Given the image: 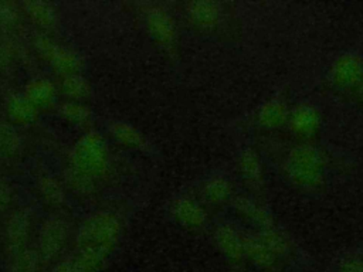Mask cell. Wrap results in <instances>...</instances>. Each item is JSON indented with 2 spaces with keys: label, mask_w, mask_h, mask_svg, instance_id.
<instances>
[{
  "label": "cell",
  "mask_w": 363,
  "mask_h": 272,
  "mask_svg": "<svg viewBox=\"0 0 363 272\" xmlns=\"http://www.w3.org/2000/svg\"><path fill=\"white\" fill-rule=\"evenodd\" d=\"M35 50L38 54L60 74L69 75L79 72L82 61L78 54L68 50L67 47L58 44L45 34H40L34 40Z\"/></svg>",
  "instance_id": "3957f363"
},
{
  "label": "cell",
  "mask_w": 363,
  "mask_h": 272,
  "mask_svg": "<svg viewBox=\"0 0 363 272\" xmlns=\"http://www.w3.org/2000/svg\"><path fill=\"white\" fill-rule=\"evenodd\" d=\"M61 89L72 101H81L91 94L89 82L79 72L64 75L61 81Z\"/></svg>",
  "instance_id": "7c38bea8"
},
{
  "label": "cell",
  "mask_w": 363,
  "mask_h": 272,
  "mask_svg": "<svg viewBox=\"0 0 363 272\" xmlns=\"http://www.w3.org/2000/svg\"><path fill=\"white\" fill-rule=\"evenodd\" d=\"M111 132L112 135L121 140L125 144L130 146H140L142 144V136L129 125L122 123V122H115L111 125Z\"/></svg>",
  "instance_id": "2e32d148"
},
{
  "label": "cell",
  "mask_w": 363,
  "mask_h": 272,
  "mask_svg": "<svg viewBox=\"0 0 363 272\" xmlns=\"http://www.w3.org/2000/svg\"><path fill=\"white\" fill-rule=\"evenodd\" d=\"M11 203V188L7 180L0 174V212L7 210Z\"/></svg>",
  "instance_id": "ac0fdd59"
},
{
  "label": "cell",
  "mask_w": 363,
  "mask_h": 272,
  "mask_svg": "<svg viewBox=\"0 0 363 272\" xmlns=\"http://www.w3.org/2000/svg\"><path fill=\"white\" fill-rule=\"evenodd\" d=\"M41 259L37 249L26 248L17 255L11 256V272H37Z\"/></svg>",
  "instance_id": "9a60e30c"
},
{
  "label": "cell",
  "mask_w": 363,
  "mask_h": 272,
  "mask_svg": "<svg viewBox=\"0 0 363 272\" xmlns=\"http://www.w3.org/2000/svg\"><path fill=\"white\" fill-rule=\"evenodd\" d=\"M18 21V10L10 1H0V27L11 28Z\"/></svg>",
  "instance_id": "e0dca14e"
},
{
  "label": "cell",
  "mask_w": 363,
  "mask_h": 272,
  "mask_svg": "<svg viewBox=\"0 0 363 272\" xmlns=\"http://www.w3.org/2000/svg\"><path fill=\"white\" fill-rule=\"evenodd\" d=\"M55 85L47 78L31 79L24 91L26 98L38 109L50 106L55 99Z\"/></svg>",
  "instance_id": "ba28073f"
},
{
  "label": "cell",
  "mask_w": 363,
  "mask_h": 272,
  "mask_svg": "<svg viewBox=\"0 0 363 272\" xmlns=\"http://www.w3.org/2000/svg\"><path fill=\"white\" fill-rule=\"evenodd\" d=\"M343 272H363V264L360 262H349L345 265Z\"/></svg>",
  "instance_id": "ffe728a7"
},
{
  "label": "cell",
  "mask_w": 363,
  "mask_h": 272,
  "mask_svg": "<svg viewBox=\"0 0 363 272\" xmlns=\"http://www.w3.org/2000/svg\"><path fill=\"white\" fill-rule=\"evenodd\" d=\"M38 191L48 205L60 207L65 203L67 196L64 187L57 178L51 176H43L38 178Z\"/></svg>",
  "instance_id": "8fae6325"
},
{
  "label": "cell",
  "mask_w": 363,
  "mask_h": 272,
  "mask_svg": "<svg viewBox=\"0 0 363 272\" xmlns=\"http://www.w3.org/2000/svg\"><path fill=\"white\" fill-rule=\"evenodd\" d=\"M65 180L68 186L78 194H91L95 188L94 177L72 166L65 170Z\"/></svg>",
  "instance_id": "5bb4252c"
},
{
  "label": "cell",
  "mask_w": 363,
  "mask_h": 272,
  "mask_svg": "<svg viewBox=\"0 0 363 272\" xmlns=\"http://www.w3.org/2000/svg\"><path fill=\"white\" fill-rule=\"evenodd\" d=\"M119 221L111 212H95L89 215L77 232V246H113L119 235Z\"/></svg>",
  "instance_id": "7a4b0ae2"
},
{
  "label": "cell",
  "mask_w": 363,
  "mask_h": 272,
  "mask_svg": "<svg viewBox=\"0 0 363 272\" xmlns=\"http://www.w3.org/2000/svg\"><path fill=\"white\" fill-rule=\"evenodd\" d=\"M60 113L61 116L69 122V123H74V125H85L89 122L91 119V109L81 103L79 101H68V102H64L60 108Z\"/></svg>",
  "instance_id": "4fadbf2b"
},
{
  "label": "cell",
  "mask_w": 363,
  "mask_h": 272,
  "mask_svg": "<svg viewBox=\"0 0 363 272\" xmlns=\"http://www.w3.org/2000/svg\"><path fill=\"white\" fill-rule=\"evenodd\" d=\"M23 8L26 14L31 18V21L41 28L48 30L57 24V18H58L57 11L47 1H37V0L24 1Z\"/></svg>",
  "instance_id": "9c48e42d"
},
{
  "label": "cell",
  "mask_w": 363,
  "mask_h": 272,
  "mask_svg": "<svg viewBox=\"0 0 363 272\" xmlns=\"http://www.w3.org/2000/svg\"><path fill=\"white\" fill-rule=\"evenodd\" d=\"M68 237V228L61 218L47 220L38 234V256L41 262H51L55 259L65 246Z\"/></svg>",
  "instance_id": "277c9868"
},
{
  "label": "cell",
  "mask_w": 363,
  "mask_h": 272,
  "mask_svg": "<svg viewBox=\"0 0 363 272\" xmlns=\"http://www.w3.org/2000/svg\"><path fill=\"white\" fill-rule=\"evenodd\" d=\"M111 251L112 246L78 248L77 254L60 262L51 272H98Z\"/></svg>",
  "instance_id": "5b68a950"
},
{
  "label": "cell",
  "mask_w": 363,
  "mask_h": 272,
  "mask_svg": "<svg viewBox=\"0 0 363 272\" xmlns=\"http://www.w3.org/2000/svg\"><path fill=\"white\" fill-rule=\"evenodd\" d=\"M69 166L92 176H101L108 167V149L102 136L96 132H86L69 152Z\"/></svg>",
  "instance_id": "6da1fadb"
},
{
  "label": "cell",
  "mask_w": 363,
  "mask_h": 272,
  "mask_svg": "<svg viewBox=\"0 0 363 272\" xmlns=\"http://www.w3.org/2000/svg\"><path fill=\"white\" fill-rule=\"evenodd\" d=\"M10 62H11V52L3 42H0V69L7 68Z\"/></svg>",
  "instance_id": "d6986e66"
},
{
  "label": "cell",
  "mask_w": 363,
  "mask_h": 272,
  "mask_svg": "<svg viewBox=\"0 0 363 272\" xmlns=\"http://www.w3.org/2000/svg\"><path fill=\"white\" fill-rule=\"evenodd\" d=\"M30 214L26 210H17L11 214L6 224V249L10 256L27 248L30 237Z\"/></svg>",
  "instance_id": "8992f818"
},
{
  "label": "cell",
  "mask_w": 363,
  "mask_h": 272,
  "mask_svg": "<svg viewBox=\"0 0 363 272\" xmlns=\"http://www.w3.org/2000/svg\"><path fill=\"white\" fill-rule=\"evenodd\" d=\"M6 110L11 123L30 125L37 118V108L26 98L24 94L11 92L6 99Z\"/></svg>",
  "instance_id": "52a82bcc"
},
{
  "label": "cell",
  "mask_w": 363,
  "mask_h": 272,
  "mask_svg": "<svg viewBox=\"0 0 363 272\" xmlns=\"http://www.w3.org/2000/svg\"><path fill=\"white\" fill-rule=\"evenodd\" d=\"M23 146L17 128L10 120L0 119V156L14 157Z\"/></svg>",
  "instance_id": "30bf717a"
}]
</instances>
